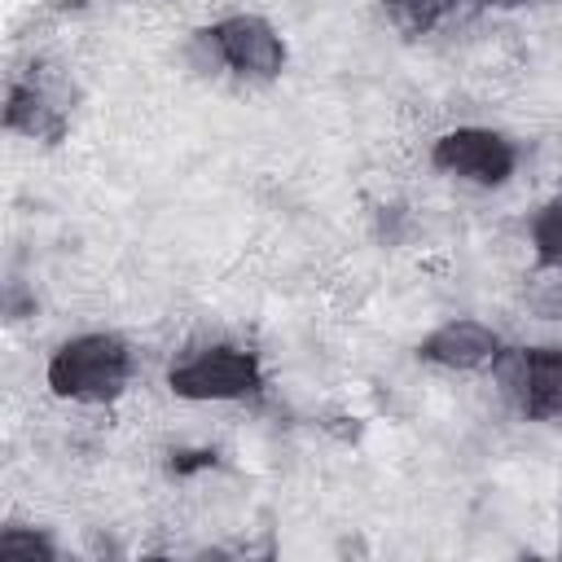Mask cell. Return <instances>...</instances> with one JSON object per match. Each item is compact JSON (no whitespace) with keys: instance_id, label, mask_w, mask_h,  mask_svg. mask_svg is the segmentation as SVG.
<instances>
[{"instance_id":"9","label":"cell","mask_w":562,"mask_h":562,"mask_svg":"<svg viewBox=\"0 0 562 562\" xmlns=\"http://www.w3.org/2000/svg\"><path fill=\"white\" fill-rule=\"evenodd\" d=\"M386 4L395 9V18H400V22H408V26H422V31H426V26H430V22H435L452 0H386Z\"/></svg>"},{"instance_id":"4","label":"cell","mask_w":562,"mask_h":562,"mask_svg":"<svg viewBox=\"0 0 562 562\" xmlns=\"http://www.w3.org/2000/svg\"><path fill=\"white\" fill-rule=\"evenodd\" d=\"M206 40L215 44L220 61L246 79H272L285 66V48L277 31L259 18H224L220 26L206 31Z\"/></svg>"},{"instance_id":"8","label":"cell","mask_w":562,"mask_h":562,"mask_svg":"<svg viewBox=\"0 0 562 562\" xmlns=\"http://www.w3.org/2000/svg\"><path fill=\"white\" fill-rule=\"evenodd\" d=\"M44 101L31 92V88H13L9 92V110H4V123L9 127H18V132H57L53 123H44V110H40Z\"/></svg>"},{"instance_id":"5","label":"cell","mask_w":562,"mask_h":562,"mask_svg":"<svg viewBox=\"0 0 562 562\" xmlns=\"http://www.w3.org/2000/svg\"><path fill=\"white\" fill-rule=\"evenodd\" d=\"M509 391L518 408L536 422L562 417V347H531L518 356Z\"/></svg>"},{"instance_id":"1","label":"cell","mask_w":562,"mask_h":562,"mask_svg":"<svg viewBox=\"0 0 562 562\" xmlns=\"http://www.w3.org/2000/svg\"><path fill=\"white\" fill-rule=\"evenodd\" d=\"M127 373H132V351L114 334H83L57 347V356L48 360V386L61 400H88V404L114 400Z\"/></svg>"},{"instance_id":"12","label":"cell","mask_w":562,"mask_h":562,"mask_svg":"<svg viewBox=\"0 0 562 562\" xmlns=\"http://www.w3.org/2000/svg\"><path fill=\"white\" fill-rule=\"evenodd\" d=\"M487 4H531V0H487Z\"/></svg>"},{"instance_id":"7","label":"cell","mask_w":562,"mask_h":562,"mask_svg":"<svg viewBox=\"0 0 562 562\" xmlns=\"http://www.w3.org/2000/svg\"><path fill=\"white\" fill-rule=\"evenodd\" d=\"M531 241H536L540 263L562 268V202H549V206L536 215V224H531Z\"/></svg>"},{"instance_id":"3","label":"cell","mask_w":562,"mask_h":562,"mask_svg":"<svg viewBox=\"0 0 562 562\" xmlns=\"http://www.w3.org/2000/svg\"><path fill=\"white\" fill-rule=\"evenodd\" d=\"M430 158L439 171H452V176L474 180V184H505L514 162H518L514 145L487 127H457V132L439 136Z\"/></svg>"},{"instance_id":"2","label":"cell","mask_w":562,"mask_h":562,"mask_svg":"<svg viewBox=\"0 0 562 562\" xmlns=\"http://www.w3.org/2000/svg\"><path fill=\"white\" fill-rule=\"evenodd\" d=\"M259 360L237 347H211L167 373V386L184 400H241L259 391Z\"/></svg>"},{"instance_id":"10","label":"cell","mask_w":562,"mask_h":562,"mask_svg":"<svg viewBox=\"0 0 562 562\" xmlns=\"http://www.w3.org/2000/svg\"><path fill=\"white\" fill-rule=\"evenodd\" d=\"M18 553H26V558H53V544L44 536H31V531H4L0 536V558H18Z\"/></svg>"},{"instance_id":"11","label":"cell","mask_w":562,"mask_h":562,"mask_svg":"<svg viewBox=\"0 0 562 562\" xmlns=\"http://www.w3.org/2000/svg\"><path fill=\"white\" fill-rule=\"evenodd\" d=\"M215 465V452L198 448V452H171V474H193V470H206Z\"/></svg>"},{"instance_id":"6","label":"cell","mask_w":562,"mask_h":562,"mask_svg":"<svg viewBox=\"0 0 562 562\" xmlns=\"http://www.w3.org/2000/svg\"><path fill=\"white\" fill-rule=\"evenodd\" d=\"M496 351H501V338L479 321H452L422 342V360L443 364V369H479L496 360Z\"/></svg>"}]
</instances>
